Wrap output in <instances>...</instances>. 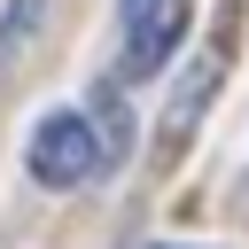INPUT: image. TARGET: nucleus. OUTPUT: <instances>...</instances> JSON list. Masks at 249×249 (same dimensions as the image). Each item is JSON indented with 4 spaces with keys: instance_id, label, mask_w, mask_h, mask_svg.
<instances>
[{
    "instance_id": "nucleus-2",
    "label": "nucleus",
    "mask_w": 249,
    "mask_h": 249,
    "mask_svg": "<svg viewBox=\"0 0 249 249\" xmlns=\"http://www.w3.org/2000/svg\"><path fill=\"white\" fill-rule=\"evenodd\" d=\"M187 16H195V0H124V16H117V62H124V78H156L171 62V47L187 39Z\"/></svg>"
},
{
    "instance_id": "nucleus-3",
    "label": "nucleus",
    "mask_w": 249,
    "mask_h": 249,
    "mask_svg": "<svg viewBox=\"0 0 249 249\" xmlns=\"http://www.w3.org/2000/svg\"><path fill=\"white\" fill-rule=\"evenodd\" d=\"M39 23H47V0H8V16H0V78L23 62V47L39 39Z\"/></svg>"
},
{
    "instance_id": "nucleus-1",
    "label": "nucleus",
    "mask_w": 249,
    "mask_h": 249,
    "mask_svg": "<svg viewBox=\"0 0 249 249\" xmlns=\"http://www.w3.org/2000/svg\"><path fill=\"white\" fill-rule=\"evenodd\" d=\"M23 171L39 187H62V195L70 187H93L109 171V140H101V124L86 109H47L31 124V140H23Z\"/></svg>"
},
{
    "instance_id": "nucleus-4",
    "label": "nucleus",
    "mask_w": 249,
    "mask_h": 249,
    "mask_svg": "<svg viewBox=\"0 0 249 249\" xmlns=\"http://www.w3.org/2000/svg\"><path fill=\"white\" fill-rule=\"evenodd\" d=\"M140 249H187V241H140Z\"/></svg>"
}]
</instances>
